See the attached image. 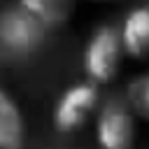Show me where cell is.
<instances>
[{"label":"cell","mask_w":149,"mask_h":149,"mask_svg":"<svg viewBox=\"0 0 149 149\" xmlns=\"http://www.w3.org/2000/svg\"><path fill=\"white\" fill-rule=\"evenodd\" d=\"M16 5L51 30V28L65 26L72 19L77 0H16Z\"/></svg>","instance_id":"obj_7"},{"label":"cell","mask_w":149,"mask_h":149,"mask_svg":"<svg viewBox=\"0 0 149 149\" xmlns=\"http://www.w3.org/2000/svg\"><path fill=\"white\" fill-rule=\"evenodd\" d=\"M126 105L135 116L149 121V74L135 77L126 88Z\"/></svg>","instance_id":"obj_8"},{"label":"cell","mask_w":149,"mask_h":149,"mask_svg":"<svg viewBox=\"0 0 149 149\" xmlns=\"http://www.w3.org/2000/svg\"><path fill=\"white\" fill-rule=\"evenodd\" d=\"M123 54L142 61L149 56V7H135L123 16L119 28Z\"/></svg>","instance_id":"obj_5"},{"label":"cell","mask_w":149,"mask_h":149,"mask_svg":"<svg viewBox=\"0 0 149 149\" xmlns=\"http://www.w3.org/2000/svg\"><path fill=\"white\" fill-rule=\"evenodd\" d=\"M95 140L100 149H133L135 114L126 102H107L95 116Z\"/></svg>","instance_id":"obj_4"},{"label":"cell","mask_w":149,"mask_h":149,"mask_svg":"<svg viewBox=\"0 0 149 149\" xmlns=\"http://www.w3.org/2000/svg\"><path fill=\"white\" fill-rule=\"evenodd\" d=\"M123 47L119 37V28L114 26H100L93 30L91 40L84 49V72L91 84H109L116 79L123 61Z\"/></svg>","instance_id":"obj_1"},{"label":"cell","mask_w":149,"mask_h":149,"mask_svg":"<svg viewBox=\"0 0 149 149\" xmlns=\"http://www.w3.org/2000/svg\"><path fill=\"white\" fill-rule=\"evenodd\" d=\"M49 28L42 26L33 14L21 9L19 5L5 9L0 14V44L19 56L35 54L47 42Z\"/></svg>","instance_id":"obj_2"},{"label":"cell","mask_w":149,"mask_h":149,"mask_svg":"<svg viewBox=\"0 0 149 149\" xmlns=\"http://www.w3.org/2000/svg\"><path fill=\"white\" fill-rule=\"evenodd\" d=\"M88 2H109V0H88Z\"/></svg>","instance_id":"obj_9"},{"label":"cell","mask_w":149,"mask_h":149,"mask_svg":"<svg viewBox=\"0 0 149 149\" xmlns=\"http://www.w3.org/2000/svg\"><path fill=\"white\" fill-rule=\"evenodd\" d=\"M26 137V123L19 105L0 88V149H21Z\"/></svg>","instance_id":"obj_6"},{"label":"cell","mask_w":149,"mask_h":149,"mask_svg":"<svg viewBox=\"0 0 149 149\" xmlns=\"http://www.w3.org/2000/svg\"><path fill=\"white\" fill-rule=\"evenodd\" d=\"M98 102H100V95H98L95 84L79 81V84L68 86L54 105V126L61 133L79 130L98 109Z\"/></svg>","instance_id":"obj_3"}]
</instances>
